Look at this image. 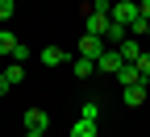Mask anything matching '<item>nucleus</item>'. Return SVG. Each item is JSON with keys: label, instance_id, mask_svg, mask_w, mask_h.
I'll return each mask as SVG.
<instances>
[{"label": "nucleus", "instance_id": "nucleus-9", "mask_svg": "<svg viewBox=\"0 0 150 137\" xmlns=\"http://www.w3.org/2000/svg\"><path fill=\"white\" fill-rule=\"evenodd\" d=\"M108 21H112L108 13H96V8H92V13H88V33H100V37H104V29H108Z\"/></svg>", "mask_w": 150, "mask_h": 137}, {"label": "nucleus", "instance_id": "nucleus-1", "mask_svg": "<svg viewBox=\"0 0 150 137\" xmlns=\"http://www.w3.org/2000/svg\"><path fill=\"white\" fill-rule=\"evenodd\" d=\"M112 21H121V25H134L138 21V0H112Z\"/></svg>", "mask_w": 150, "mask_h": 137}, {"label": "nucleus", "instance_id": "nucleus-7", "mask_svg": "<svg viewBox=\"0 0 150 137\" xmlns=\"http://www.w3.org/2000/svg\"><path fill=\"white\" fill-rule=\"evenodd\" d=\"M46 125H50V116H46L42 108H29V112H25V129H33V133H46Z\"/></svg>", "mask_w": 150, "mask_h": 137}, {"label": "nucleus", "instance_id": "nucleus-12", "mask_svg": "<svg viewBox=\"0 0 150 137\" xmlns=\"http://www.w3.org/2000/svg\"><path fill=\"white\" fill-rule=\"evenodd\" d=\"M13 50H17V33L0 29V58H13Z\"/></svg>", "mask_w": 150, "mask_h": 137}, {"label": "nucleus", "instance_id": "nucleus-17", "mask_svg": "<svg viewBox=\"0 0 150 137\" xmlns=\"http://www.w3.org/2000/svg\"><path fill=\"white\" fill-rule=\"evenodd\" d=\"M13 13H17V4H13V0H0V21H8Z\"/></svg>", "mask_w": 150, "mask_h": 137}, {"label": "nucleus", "instance_id": "nucleus-15", "mask_svg": "<svg viewBox=\"0 0 150 137\" xmlns=\"http://www.w3.org/2000/svg\"><path fill=\"white\" fill-rule=\"evenodd\" d=\"M4 75H8V83L17 87V83L25 79V63H17V67H4Z\"/></svg>", "mask_w": 150, "mask_h": 137}, {"label": "nucleus", "instance_id": "nucleus-10", "mask_svg": "<svg viewBox=\"0 0 150 137\" xmlns=\"http://www.w3.org/2000/svg\"><path fill=\"white\" fill-rule=\"evenodd\" d=\"M129 37V25H121V21H108V29H104V42H112V46H121Z\"/></svg>", "mask_w": 150, "mask_h": 137}, {"label": "nucleus", "instance_id": "nucleus-11", "mask_svg": "<svg viewBox=\"0 0 150 137\" xmlns=\"http://www.w3.org/2000/svg\"><path fill=\"white\" fill-rule=\"evenodd\" d=\"M125 91V108H142L146 104V83H138V87H121Z\"/></svg>", "mask_w": 150, "mask_h": 137}, {"label": "nucleus", "instance_id": "nucleus-3", "mask_svg": "<svg viewBox=\"0 0 150 137\" xmlns=\"http://www.w3.org/2000/svg\"><path fill=\"white\" fill-rule=\"evenodd\" d=\"M104 50H108V46H104L100 33H83V37H79V54H83V58H100Z\"/></svg>", "mask_w": 150, "mask_h": 137}, {"label": "nucleus", "instance_id": "nucleus-5", "mask_svg": "<svg viewBox=\"0 0 150 137\" xmlns=\"http://www.w3.org/2000/svg\"><path fill=\"white\" fill-rule=\"evenodd\" d=\"M42 63H46V67H63V63H75V58H67L63 46H46V50H42Z\"/></svg>", "mask_w": 150, "mask_h": 137}, {"label": "nucleus", "instance_id": "nucleus-19", "mask_svg": "<svg viewBox=\"0 0 150 137\" xmlns=\"http://www.w3.org/2000/svg\"><path fill=\"white\" fill-rule=\"evenodd\" d=\"M138 17H146V21H150V0H138Z\"/></svg>", "mask_w": 150, "mask_h": 137}, {"label": "nucleus", "instance_id": "nucleus-22", "mask_svg": "<svg viewBox=\"0 0 150 137\" xmlns=\"http://www.w3.org/2000/svg\"><path fill=\"white\" fill-rule=\"evenodd\" d=\"M146 37H150V33H146Z\"/></svg>", "mask_w": 150, "mask_h": 137}, {"label": "nucleus", "instance_id": "nucleus-4", "mask_svg": "<svg viewBox=\"0 0 150 137\" xmlns=\"http://www.w3.org/2000/svg\"><path fill=\"white\" fill-rule=\"evenodd\" d=\"M117 83H121V87H138V83H146V79H142V71H138L134 63H125V67L117 71Z\"/></svg>", "mask_w": 150, "mask_h": 137}, {"label": "nucleus", "instance_id": "nucleus-14", "mask_svg": "<svg viewBox=\"0 0 150 137\" xmlns=\"http://www.w3.org/2000/svg\"><path fill=\"white\" fill-rule=\"evenodd\" d=\"M79 116H83V121H100V104H96V100H83Z\"/></svg>", "mask_w": 150, "mask_h": 137}, {"label": "nucleus", "instance_id": "nucleus-16", "mask_svg": "<svg viewBox=\"0 0 150 137\" xmlns=\"http://www.w3.org/2000/svg\"><path fill=\"white\" fill-rule=\"evenodd\" d=\"M134 67L142 71V79H146V87H150V50H142V58H138Z\"/></svg>", "mask_w": 150, "mask_h": 137}, {"label": "nucleus", "instance_id": "nucleus-20", "mask_svg": "<svg viewBox=\"0 0 150 137\" xmlns=\"http://www.w3.org/2000/svg\"><path fill=\"white\" fill-rule=\"evenodd\" d=\"M8 87H13V83H8V75L0 71V96H8Z\"/></svg>", "mask_w": 150, "mask_h": 137}, {"label": "nucleus", "instance_id": "nucleus-21", "mask_svg": "<svg viewBox=\"0 0 150 137\" xmlns=\"http://www.w3.org/2000/svg\"><path fill=\"white\" fill-rule=\"evenodd\" d=\"M25 137H42V133H33V129H29V133H25Z\"/></svg>", "mask_w": 150, "mask_h": 137}, {"label": "nucleus", "instance_id": "nucleus-2", "mask_svg": "<svg viewBox=\"0 0 150 137\" xmlns=\"http://www.w3.org/2000/svg\"><path fill=\"white\" fill-rule=\"evenodd\" d=\"M121 67H125V58L117 54V46H108V50H104V54L96 58V71H104V75H117Z\"/></svg>", "mask_w": 150, "mask_h": 137}, {"label": "nucleus", "instance_id": "nucleus-13", "mask_svg": "<svg viewBox=\"0 0 150 137\" xmlns=\"http://www.w3.org/2000/svg\"><path fill=\"white\" fill-rule=\"evenodd\" d=\"M71 137H96V121H83L79 116V121L71 125Z\"/></svg>", "mask_w": 150, "mask_h": 137}, {"label": "nucleus", "instance_id": "nucleus-8", "mask_svg": "<svg viewBox=\"0 0 150 137\" xmlns=\"http://www.w3.org/2000/svg\"><path fill=\"white\" fill-rule=\"evenodd\" d=\"M71 71H75V79H92V71H96V58H83V54H75Z\"/></svg>", "mask_w": 150, "mask_h": 137}, {"label": "nucleus", "instance_id": "nucleus-6", "mask_svg": "<svg viewBox=\"0 0 150 137\" xmlns=\"http://www.w3.org/2000/svg\"><path fill=\"white\" fill-rule=\"evenodd\" d=\"M117 54L125 58V63H138V58H142V42H138V37H125V42L117 46Z\"/></svg>", "mask_w": 150, "mask_h": 137}, {"label": "nucleus", "instance_id": "nucleus-18", "mask_svg": "<svg viewBox=\"0 0 150 137\" xmlns=\"http://www.w3.org/2000/svg\"><path fill=\"white\" fill-rule=\"evenodd\" d=\"M13 58H17V63H29V46H25V42H17V50H13Z\"/></svg>", "mask_w": 150, "mask_h": 137}]
</instances>
